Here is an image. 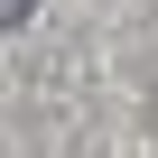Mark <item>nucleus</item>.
<instances>
[{"label":"nucleus","instance_id":"nucleus-1","mask_svg":"<svg viewBox=\"0 0 158 158\" xmlns=\"http://www.w3.org/2000/svg\"><path fill=\"white\" fill-rule=\"evenodd\" d=\"M28 10H37V0H0V28H19V19H28Z\"/></svg>","mask_w":158,"mask_h":158}]
</instances>
